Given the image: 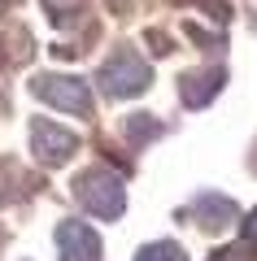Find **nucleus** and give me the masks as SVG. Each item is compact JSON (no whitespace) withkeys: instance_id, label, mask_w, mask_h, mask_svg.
Wrapping results in <instances>:
<instances>
[{"instance_id":"1","label":"nucleus","mask_w":257,"mask_h":261,"mask_svg":"<svg viewBox=\"0 0 257 261\" xmlns=\"http://www.w3.org/2000/svg\"><path fill=\"white\" fill-rule=\"evenodd\" d=\"M74 196H79V205L92 218H101V222H113V218H122V209H127V187H122V178L113 174V170H105V166L83 170V174L74 178Z\"/></svg>"},{"instance_id":"2","label":"nucleus","mask_w":257,"mask_h":261,"mask_svg":"<svg viewBox=\"0 0 257 261\" xmlns=\"http://www.w3.org/2000/svg\"><path fill=\"white\" fill-rule=\"evenodd\" d=\"M148 83H153V70H148V61L135 48H118V53L101 65V87L109 96H118V100L148 92Z\"/></svg>"},{"instance_id":"3","label":"nucleus","mask_w":257,"mask_h":261,"mask_svg":"<svg viewBox=\"0 0 257 261\" xmlns=\"http://www.w3.org/2000/svg\"><path fill=\"white\" fill-rule=\"evenodd\" d=\"M31 92H35L44 105L61 109V113L92 118V92H87V83L74 79V74H39V79H31Z\"/></svg>"},{"instance_id":"4","label":"nucleus","mask_w":257,"mask_h":261,"mask_svg":"<svg viewBox=\"0 0 257 261\" xmlns=\"http://www.w3.org/2000/svg\"><path fill=\"white\" fill-rule=\"evenodd\" d=\"M31 152H35L39 166H65L79 152V135L48 122V118H35L31 122Z\"/></svg>"},{"instance_id":"5","label":"nucleus","mask_w":257,"mask_h":261,"mask_svg":"<svg viewBox=\"0 0 257 261\" xmlns=\"http://www.w3.org/2000/svg\"><path fill=\"white\" fill-rule=\"evenodd\" d=\"M57 257L61 261H101V235L79 218H65L57 226Z\"/></svg>"},{"instance_id":"6","label":"nucleus","mask_w":257,"mask_h":261,"mask_svg":"<svg viewBox=\"0 0 257 261\" xmlns=\"http://www.w3.org/2000/svg\"><path fill=\"white\" fill-rule=\"evenodd\" d=\"M192 214H196V226H201L205 235H222V231L236 226L240 209H236V200H227V196H218V192H201L196 205H192Z\"/></svg>"},{"instance_id":"7","label":"nucleus","mask_w":257,"mask_h":261,"mask_svg":"<svg viewBox=\"0 0 257 261\" xmlns=\"http://www.w3.org/2000/svg\"><path fill=\"white\" fill-rule=\"evenodd\" d=\"M218 87H222V70H209V74H188V79H183V100L196 109V105H205Z\"/></svg>"},{"instance_id":"8","label":"nucleus","mask_w":257,"mask_h":261,"mask_svg":"<svg viewBox=\"0 0 257 261\" xmlns=\"http://www.w3.org/2000/svg\"><path fill=\"white\" fill-rule=\"evenodd\" d=\"M135 261H188V252L179 248L175 240H157V244H148V248H139Z\"/></svg>"},{"instance_id":"9","label":"nucleus","mask_w":257,"mask_h":261,"mask_svg":"<svg viewBox=\"0 0 257 261\" xmlns=\"http://www.w3.org/2000/svg\"><path fill=\"white\" fill-rule=\"evenodd\" d=\"M244 240L257 244V209H253V218H244Z\"/></svg>"},{"instance_id":"10","label":"nucleus","mask_w":257,"mask_h":261,"mask_svg":"<svg viewBox=\"0 0 257 261\" xmlns=\"http://www.w3.org/2000/svg\"><path fill=\"white\" fill-rule=\"evenodd\" d=\"M214 261H244V257H240V248H222Z\"/></svg>"}]
</instances>
